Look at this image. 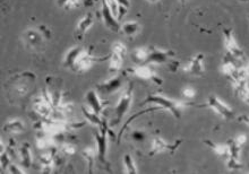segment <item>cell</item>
Here are the masks:
<instances>
[{
    "instance_id": "7",
    "label": "cell",
    "mask_w": 249,
    "mask_h": 174,
    "mask_svg": "<svg viewBox=\"0 0 249 174\" xmlns=\"http://www.w3.org/2000/svg\"><path fill=\"white\" fill-rule=\"evenodd\" d=\"M207 106L211 107L214 112H216L219 116H221L223 119L230 120L234 118V113L231 107L228 104L217 97L216 95H211L207 100Z\"/></svg>"
},
{
    "instance_id": "22",
    "label": "cell",
    "mask_w": 249,
    "mask_h": 174,
    "mask_svg": "<svg viewBox=\"0 0 249 174\" xmlns=\"http://www.w3.org/2000/svg\"><path fill=\"white\" fill-rule=\"evenodd\" d=\"M3 130L10 132V134H20V132L25 130V123L19 119L9 120L8 122H6L5 126H3Z\"/></svg>"
},
{
    "instance_id": "26",
    "label": "cell",
    "mask_w": 249,
    "mask_h": 174,
    "mask_svg": "<svg viewBox=\"0 0 249 174\" xmlns=\"http://www.w3.org/2000/svg\"><path fill=\"white\" fill-rule=\"evenodd\" d=\"M124 169H126V173L130 174H136L138 173V169L136 164H135L134 158L131 157V155L126 154L124 156Z\"/></svg>"
},
{
    "instance_id": "14",
    "label": "cell",
    "mask_w": 249,
    "mask_h": 174,
    "mask_svg": "<svg viewBox=\"0 0 249 174\" xmlns=\"http://www.w3.org/2000/svg\"><path fill=\"white\" fill-rule=\"evenodd\" d=\"M85 100L86 102H88L89 107H91L95 113L99 114V116L103 112V110H105L106 107V103H103L102 101L100 100V97L98 95V90H89L85 95Z\"/></svg>"
},
{
    "instance_id": "36",
    "label": "cell",
    "mask_w": 249,
    "mask_h": 174,
    "mask_svg": "<svg viewBox=\"0 0 249 174\" xmlns=\"http://www.w3.org/2000/svg\"><path fill=\"white\" fill-rule=\"evenodd\" d=\"M117 1H118L119 5H122V6H124V7H126V8H128V7L130 6L129 0H117Z\"/></svg>"
},
{
    "instance_id": "9",
    "label": "cell",
    "mask_w": 249,
    "mask_h": 174,
    "mask_svg": "<svg viewBox=\"0 0 249 174\" xmlns=\"http://www.w3.org/2000/svg\"><path fill=\"white\" fill-rule=\"evenodd\" d=\"M175 57V52L171 50H163L157 47H150V54L145 64L148 65H162L168 64L170 61V58Z\"/></svg>"
},
{
    "instance_id": "10",
    "label": "cell",
    "mask_w": 249,
    "mask_h": 174,
    "mask_svg": "<svg viewBox=\"0 0 249 174\" xmlns=\"http://www.w3.org/2000/svg\"><path fill=\"white\" fill-rule=\"evenodd\" d=\"M184 71L194 76H203L205 74V57L203 53H197L190 58L184 67Z\"/></svg>"
},
{
    "instance_id": "12",
    "label": "cell",
    "mask_w": 249,
    "mask_h": 174,
    "mask_svg": "<svg viewBox=\"0 0 249 174\" xmlns=\"http://www.w3.org/2000/svg\"><path fill=\"white\" fill-rule=\"evenodd\" d=\"M102 18L105 22V25L108 27L109 30L113 31V32H119L122 30V25L118 22V18L113 15V13L110 9V7L107 3V0H102Z\"/></svg>"
},
{
    "instance_id": "2",
    "label": "cell",
    "mask_w": 249,
    "mask_h": 174,
    "mask_svg": "<svg viewBox=\"0 0 249 174\" xmlns=\"http://www.w3.org/2000/svg\"><path fill=\"white\" fill-rule=\"evenodd\" d=\"M133 90H134V85L129 84L126 88V90L123 93V95L120 96V99L117 103L115 107V112H113V119L110 123V126H117L120 121L123 120L124 114L128 112V110L130 109L131 104H133Z\"/></svg>"
},
{
    "instance_id": "35",
    "label": "cell",
    "mask_w": 249,
    "mask_h": 174,
    "mask_svg": "<svg viewBox=\"0 0 249 174\" xmlns=\"http://www.w3.org/2000/svg\"><path fill=\"white\" fill-rule=\"evenodd\" d=\"M237 119L239 122H243L249 127V116H247V114H241V116L237 118Z\"/></svg>"
},
{
    "instance_id": "6",
    "label": "cell",
    "mask_w": 249,
    "mask_h": 174,
    "mask_svg": "<svg viewBox=\"0 0 249 174\" xmlns=\"http://www.w3.org/2000/svg\"><path fill=\"white\" fill-rule=\"evenodd\" d=\"M127 72H130L131 75H134L135 77L143 79V81H151L154 82L155 84L161 85L162 84V78H160L157 74V71L151 67L150 65H142L137 66V67L128 69Z\"/></svg>"
},
{
    "instance_id": "39",
    "label": "cell",
    "mask_w": 249,
    "mask_h": 174,
    "mask_svg": "<svg viewBox=\"0 0 249 174\" xmlns=\"http://www.w3.org/2000/svg\"><path fill=\"white\" fill-rule=\"evenodd\" d=\"M241 1H249V0H241Z\"/></svg>"
},
{
    "instance_id": "28",
    "label": "cell",
    "mask_w": 249,
    "mask_h": 174,
    "mask_svg": "<svg viewBox=\"0 0 249 174\" xmlns=\"http://www.w3.org/2000/svg\"><path fill=\"white\" fill-rule=\"evenodd\" d=\"M81 0H57V3L59 7H62L65 9H74L78 7Z\"/></svg>"
},
{
    "instance_id": "16",
    "label": "cell",
    "mask_w": 249,
    "mask_h": 174,
    "mask_svg": "<svg viewBox=\"0 0 249 174\" xmlns=\"http://www.w3.org/2000/svg\"><path fill=\"white\" fill-rule=\"evenodd\" d=\"M84 50H85L84 48L78 47V45H76V47H72V48L69 49V50L67 51V53L65 54V58H64V66H65V67L71 69V70H72V68H74L76 61H77L79 55L83 53V51H84Z\"/></svg>"
},
{
    "instance_id": "21",
    "label": "cell",
    "mask_w": 249,
    "mask_h": 174,
    "mask_svg": "<svg viewBox=\"0 0 249 174\" xmlns=\"http://www.w3.org/2000/svg\"><path fill=\"white\" fill-rule=\"evenodd\" d=\"M150 54V47L136 48L131 51V59L135 64H145Z\"/></svg>"
},
{
    "instance_id": "17",
    "label": "cell",
    "mask_w": 249,
    "mask_h": 174,
    "mask_svg": "<svg viewBox=\"0 0 249 174\" xmlns=\"http://www.w3.org/2000/svg\"><path fill=\"white\" fill-rule=\"evenodd\" d=\"M24 36H25V40L26 42L29 45H31L33 49L36 48H40L41 45L43 44V41H44V36L43 34L41 33L40 30H29L26 31L25 34H24Z\"/></svg>"
},
{
    "instance_id": "37",
    "label": "cell",
    "mask_w": 249,
    "mask_h": 174,
    "mask_svg": "<svg viewBox=\"0 0 249 174\" xmlns=\"http://www.w3.org/2000/svg\"><path fill=\"white\" fill-rule=\"evenodd\" d=\"M147 2H151V3H155V2H158V1H160V0H146Z\"/></svg>"
},
{
    "instance_id": "18",
    "label": "cell",
    "mask_w": 249,
    "mask_h": 174,
    "mask_svg": "<svg viewBox=\"0 0 249 174\" xmlns=\"http://www.w3.org/2000/svg\"><path fill=\"white\" fill-rule=\"evenodd\" d=\"M82 112H83V114H84L85 119L88 120L89 123H92V124H94V126L99 127L100 129H101V128L106 124V121H102L99 114L95 113L94 111L91 109V107L82 106Z\"/></svg>"
},
{
    "instance_id": "19",
    "label": "cell",
    "mask_w": 249,
    "mask_h": 174,
    "mask_svg": "<svg viewBox=\"0 0 249 174\" xmlns=\"http://www.w3.org/2000/svg\"><path fill=\"white\" fill-rule=\"evenodd\" d=\"M204 142L212 149L214 154H216L217 156H222V157H229L230 147L228 142H226V144H216V142L211 140H205Z\"/></svg>"
},
{
    "instance_id": "23",
    "label": "cell",
    "mask_w": 249,
    "mask_h": 174,
    "mask_svg": "<svg viewBox=\"0 0 249 174\" xmlns=\"http://www.w3.org/2000/svg\"><path fill=\"white\" fill-rule=\"evenodd\" d=\"M122 32L126 36H135L140 33L141 31V25L135 20H129V22L124 23L122 25Z\"/></svg>"
},
{
    "instance_id": "33",
    "label": "cell",
    "mask_w": 249,
    "mask_h": 174,
    "mask_svg": "<svg viewBox=\"0 0 249 174\" xmlns=\"http://www.w3.org/2000/svg\"><path fill=\"white\" fill-rule=\"evenodd\" d=\"M131 136H133V138L135 139V140H137V141H143L144 138H145L144 132L143 131H140V130L134 131L133 134H131Z\"/></svg>"
},
{
    "instance_id": "20",
    "label": "cell",
    "mask_w": 249,
    "mask_h": 174,
    "mask_svg": "<svg viewBox=\"0 0 249 174\" xmlns=\"http://www.w3.org/2000/svg\"><path fill=\"white\" fill-rule=\"evenodd\" d=\"M19 158H20V165L23 168L29 169L31 164H32V153H31L30 145L25 142L23 144L22 147L19 148Z\"/></svg>"
},
{
    "instance_id": "29",
    "label": "cell",
    "mask_w": 249,
    "mask_h": 174,
    "mask_svg": "<svg viewBox=\"0 0 249 174\" xmlns=\"http://www.w3.org/2000/svg\"><path fill=\"white\" fill-rule=\"evenodd\" d=\"M60 151L66 155H74L77 151V147L74 144H71V142H64V144H61Z\"/></svg>"
},
{
    "instance_id": "15",
    "label": "cell",
    "mask_w": 249,
    "mask_h": 174,
    "mask_svg": "<svg viewBox=\"0 0 249 174\" xmlns=\"http://www.w3.org/2000/svg\"><path fill=\"white\" fill-rule=\"evenodd\" d=\"M93 24H94V16H93L92 13H88L79 19L77 25H76V34L78 35V39H82L85 35Z\"/></svg>"
},
{
    "instance_id": "11",
    "label": "cell",
    "mask_w": 249,
    "mask_h": 174,
    "mask_svg": "<svg viewBox=\"0 0 249 174\" xmlns=\"http://www.w3.org/2000/svg\"><path fill=\"white\" fill-rule=\"evenodd\" d=\"M124 74H118L115 77L110 78L109 81H106L96 86V90L103 94H112L119 90L123 87Z\"/></svg>"
},
{
    "instance_id": "8",
    "label": "cell",
    "mask_w": 249,
    "mask_h": 174,
    "mask_svg": "<svg viewBox=\"0 0 249 174\" xmlns=\"http://www.w3.org/2000/svg\"><path fill=\"white\" fill-rule=\"evenodd\" d=\"M182 139H179L175 142V144H168L167 141H164V139L161 137H154L153 140H152L151 144V149L148 152L150 156H154L157 154H160V153L169 152L170 154H175L176 149H178L179 146L182 144Z\"/></svg>"
},
{
    "instance_id": "32",
    "label": "cell",
    "mask_w": 249,
    "mask_h": 174,
    "mask_svg": "<svg viewBox=\"0 0 249 174\" xmlns=\"http://www.w3.org/2000/svg\"><path fill=\"white\" fill-rule=\"evenodd\" d=\"M234 141H236L238 145L244 146V145L246 144V142H247V136L245 135V134H240V135H238L237 137L234 138Z\"/></svg>"
},
{
    "instance_id": "38",
    "label": "cell",
    "mask_w": 249,
    "mask_h": 174,
    "mask_svg": "<svg viewBox=\"0 0 249 174\" xmlns=\"http://www.w3.org/2000/svg\"><path fill=\"white\" fill-rule=\"evenodd\" d=\"M186 1H187V0H180L181 5H185V3H186Z\"/></svg>"
},
{
    "instance_id": "31",
    "label": "cell",
    "mask_w": 249,
    "mask_h": 174,
    "mask_svg": "<svg viewBox=\"0 0 249 174\" xmlns=\"http://www.w3.org/2000/svg\"><path fill=\"white\" fill-rule=\"evenodd\" d=\"M182 96H184V99H186L187 101H192L193 99H195V88H193V87H185V88L182 89Z\"/></svg>"
},
{
    "instance_id": "13",
    "label": "cell",
    "mask_w": 249,
    "mask_h": 174,
    "mask_svg": "<svg viewBox=\"0 0 249 174\" xmlns=\"http://www.w3.org/2000/svg\"><path fill=\"white\" fill-rule=\"evenodd\" d=\"M238 61H239L238 59L227 53L224 55L222 66H221V72H222L224 76H227V77L231 78L240 67V65H238Z\"/></svg>"
},
{
    "instance_id": "40",
    "label": "cell",
    "mask_w": 249,
    "mask_h": 174,
    "mask_svg": "<svg viewBox=\"0 0 249 174\" xmlns=\"http://www.w3.org/2000/svg\"><path fill=\"white\" fill-rule=\"evenodd\" d=\"M248 18H249V16H248Z\"/></svg>"
},
{
    "instance_id": "30",
    "label": "cell",
    "mask_w": 249,
    "mask_h": 174,
    "mask_svg": "<svg viewBox=\"0 0 249 174\" xmlns=\"http://www.w3.org/2000/svg\"><path fill=\"white\" fill-rule=\"evenodd\" d=\"M112 52H115V53H118L120 55H123V57H124V55L127 54V48L123 42L117 41V42L112 44Z\"/></svg>"
},
{
    "instance_id": "1",
    "label": "cell",
    "mask_w": 249,
    "mask_h": 174,
    "mask_svg": "<svg viewBox=\"0 0 249 174\" xmlns=\"http://www.w3.org/2000/svg\"><path fill=\"white\" fill-rule=\"evenodd\" d=\"M147 103H153L155 105L160 106L161 109L167 110L170 112L172 116L175 118H179L181 117V111L186 109V107L192 106L193 104L189 103V101L187 100H172V99H168L161 94H153V95H148L146 97V100L142 103V105Z\"/></svg>"
},
{
    "instance_id": "25",
    "label": "cell",
    "mask_w": 249,
    "mask_h": 174,
    "mask_svg": "<svg viewBox=\"0 0 249 174\" xmlns=\"http://www.w3.org/2000/svg\"><path fill=\"white\" fill-rule=\"evenodd\" d=\"M82 155L84 156L86 159V163L89 165V173L93 172V166H94L95 162V155H98V152L95 151V148L93 147H86L82 151Z\"/></svg>"
},
{
    "instance_id": "34",
    "label": "cell",
    "mask_w": 249,
    "mask_h": 174,
    "mask_svg": "<svg viewBox=\"0 0 249 174\" xmlns=\"http://www.w3.org/2000/svg\"><path fill=\"white\" fill-rule=\"evenodd\" d=\"M9 171L10 173H19V174L25 173V171H24L23 169L18 168L16 164H9Z\"/></svg>"
},
{
    "instance_id": "4",
    "label": "cell",
    "mask_w": 249,
    "mask_h": 174,
    "mask_svg": "<svg viewBox=\"0 0 249 174\" xmlns=\"http://www.w3.org/2000/svg\"><path fill=\"white\" fill-rule=\"evenodd\" d=\"M222 33L224 48H226L227 53L232 55V57L238 59V60H241L244 58V51L241 50L239 44H238L232 29H223Z\"/></svg>"
},
{
    "instance_id": "24",
    "label": "cell",
    "mask_w": 249,
    "mask_h": 174,
    "mask_svg": "<svg viewBox=\"0 0 249 174\" xmlns=\"http://www.w3.org/2000/svg\"><path fill=\"white\" fill-rule=\"evenodd\" d=\"M124 64V57L118 53L112 52L110 55V62H109V71L112 72H120L123 68Z\"/></svg>"
},
{
    "instance_id": "3",
    "label": "cell",
    "mask_w": 249,
    "mask_h": 174,
    "mask_svg": "<svg viewBox=\"0 0 249 174\" xmlns=\"http://www.w3.org/2000/svg\"><path fill=\"white\" fill-rule=\"evenodd\" d=\"M108 132L109 128L105 124L101 129L99 131H94L93 135H94V138L96 140V152H98V159L99 162L101 163L102 165H105L106 170L108 172L111 171L110 170L109 162L107 161V152H108Z\"/></svg>"
},
{
    "instance_id": "27",
    "label": "cell",
    "mask_w": 249,
    "mask_h": 174,
    "mask_svg": "<svg viewBox=\"0 0 249 174\" xmlns=\"http://www.w3.org/2000/svg\"><path fill=\"white\" fill-rule=\"evenodd\" d=\"M227 166L228 169L231 170V171H239V170L243 169V163H241L240 158L228 157Z\"/></svg>"
},
{
    "instance_id": "5",
    "label": "cell",
    "mask_w": 249,
    "mask_h": 174,
    "mask_svg": "<svg viewBox=\"0 0 249 174\" xmlns=\"http://www.w3.org/2000/svg\"><path fill=\"white\" fill-rule=\"evenodd\" d=\"M107 58H108V57H105V58L95 57V55H93L91 52H89L85 49V50L83 51V53L79 55L77 61H76L74 68H72V71L79 72V74H82V72L88 71L93 65L96 64V62L105 61Z\"/></svg>"
}]
</instances>
